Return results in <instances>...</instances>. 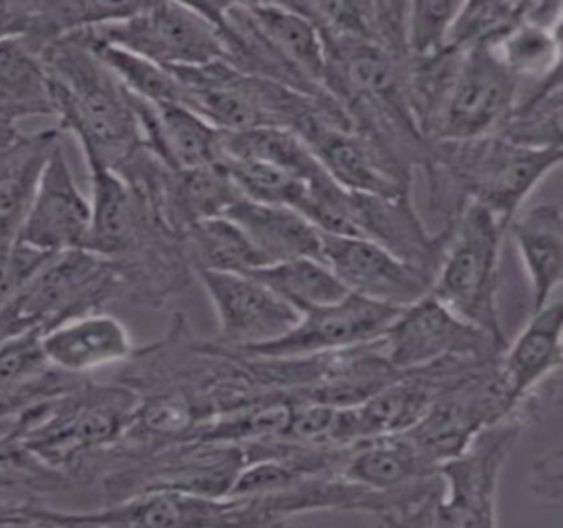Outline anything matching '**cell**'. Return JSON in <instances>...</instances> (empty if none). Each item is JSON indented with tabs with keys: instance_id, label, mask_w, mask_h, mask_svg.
Segmentation results:
<instances>
[{
	"instance_id": "20",
	"label": "cell",
	"mask_w": 563,
	"mask_h": 528,
	"mask_svg": "<svg viewBox=\"0 0 563 528\" xmlns=\"http://www.w3.org/2000/svg\"><path fill=\"white\" fill-rule=\"evenodd\" d=\"M91 227L85 251L120 260L143 240V201L133 185L110 168L90 167Z\"/></svg>"
},
{
	"instance_id": "24",
	"label": "cell",
	"mask_w": 563,
	"mask_h": 528,
	"mask_svg": "<svg viewBox=\"0 0 563 528\" xmlns=\"http://www.w3.org/2000/svg\"><path fill=\"white\" fill-rule=\"evenodd\" d=\"M407 431L372 436L351 446L339 475L374 492H390L437 472Z\"/></svg>"
},
{
	"instance_id": "2",
	"label": "cell",
	"mask_w": 563,
	"mask_h": 528,
	"mask_svg": "<svg viewBox=\"0 0 563 528\" xmlns=\"http://www.w3.org/2000/svg\"><path fill=\"white\" fill-rule=\"evenodd\" d=\"M507 231L486 208L466 201L451 220V233L430 294L464 322L506 349L497 310L500 248Z\"/></svg>"
},
{
	"instance_id": "15",
	"label": "cell",
	"mask_w": 563,
	"mask_h": 528,
	"mask_svg": "<svg viewBox=\"0 0 563 528\" xmlns=\"http://www.w3.org/2000/svg\"><path fill=\"white\" fill-rule=\"evenodd\" d=\"M250 25L292 88L324 91L328 48L311 16L296 3H242Z\"/></svg>"
},
{
	"instance_id": "34",
	"label": "cell",
	"mask_w": 563,
	"mask_h": 528,
	"mask_svg": "<svg viewBox=\"0 0 563 528\" xmlns=\"http://www.w3.org/2000/svg\"><path fill=\"white\" fill-rule=\"evenodd\" d=\"M532 479V491L536 492L537 497L542 498V501L553 502L549 479L553 484L562 487V451L555 449V451L536 461V472H533Z\"/></svg>"
},
{
	"instance_id": "35",
	"label": "cell",
	"mask_w": 563,
	"mask_h": 528,
	"mask_svg": "<svg viewBox=\"0 0 563 528\" xmlns=\"http://www.w3.org/2000/svg\"><path fill=\"white\" fill-rule=\"evenodd\" d=\"M31 30L29 2H0V38L27 35Z\"/></svg>"
},
{
	"instance_id": "27",
	"label": "cell",
	"mask_w": 563,
	"mask_h": 528,
	"mask_svg": "<svg viewBox=\"0 0 563 528\" xmlns=\"http://www.w3.org/2000/svg\"><path fill=\"white\" fill-rule=\"evenodd\" d=\"M180 241L192 270L249 274L266 266L265 257L249 237L227 217L207 218L190 224Z\"/></svg>"
},
{
	"instance_id": "3",
	"label": "cell",
	"mask_w": 563,
	"mask_h": 528,
	"mask_svg": "<svg viewBox=\"0 0 563 528\" xmlns=\"http://www.w3.org/2000/svg\"><path fill=\"white\" fill-rule=\"evenodd\" d=\"M431 145L428 164L446 167L464 191V201L489 210L506 231L523 201L563 158L562 147H527L496 134Z\"/></svg>"
},
{
	"instance_id": "25",
	"label": "cell",
	"mask_w": 563,
	"mask_h": 528,
	"mask_svg": "<svg viewBox=\"0 0 563 528\" xmlns=\"http://www.w3.org/2000/svg\"><path fill=\"white\" fill-rule=\"evenodd\" d=\"M223 158L263 162L308 182L328 175L298 132L276 125L222 132Z\"/></svg>"
},
{
	"instance_id": "30",
	"label": "cell",
	"mask_w": 563,
	"mask_h": 528,
	"mask_svg": "<svg viewBox=\"0 0 563 528\" xmlns=\"http://www.w3.org/2000/svg\"><path fill=\"white\" fill-rule=\"evenodd\" d=\"M78 35L81 36V33L78 32ZM81 38L134 98L143 99L151 105L179 102V82L169 68H164V66L136 55V53L128 52V50L107 45V43L90 42L85 36Z\"/></svg>"
},
{
	"instance_id": "29",
	"label": "cell",
	"mask_w": 563,
	"mask_h": 528,
	"mask_svg": "<svg viewBox=\"0 0 563 528\" xmlns=\"http://www.w3.org/2000/svg\"><path fill=\"white\" fill-rule=\"evenodd\" d=\"M560 25L562 22L539 23L523 16L490 48L496 52L519 85L522 79L542 82L560 75Z\"/></svg>"
},
{
	"instance_id": "13",
	"label": "cell",
	"mask_w": 563,
	"mask_h": 528,
	"mask_svg": "<svg viewBox=\"0 0 563 528\" xmlns=\"http://www.w3.org/2000/svg\"><path fill=\"white\" fill-rule=\"evenodd\" d=\"M321 260L349 293L400 309L430 294L434 279L368 238L322 233Z\"/></svg>"
},
{
	"instance_id": "1",
	"label": "cell",
	"mask_w": 563,
	"mask_h": 528,
	"mask_svg": "<svg viewBox=\"0 0 563 528\" xmlns=\"http://www.w3.org/2000/svg\"><path fill=\"white\" fill-rule=\"evenodd\" d=\"M60 131L80 142L88 168L120 174L144 148L133 96L77 33L42 48Z\"/></svg>"
},
{
	"instance_id": "28",
	"label": "cell",
	"mask_w": 563,
	"mask_h": 528,
	"mask_svg": "<svg viewBox=\"0 0 563 528\" xmlns=\"http://www.w3.org/2000/svg\"><path fill=\"white\" fill-rule=\"evenodd\" d=\"M249 274L291 304L299 314L338 302L349 294L324 261L316 257L279 261L250 271Z\"/></svg>"
},
{
	"instance_id": "4",
	"label": "cell",
	"mask_w": 563,
	"mask_h": 528,
	"mask_svg": "<svg viewBox=\"0 0 563 528\" xmlns=\"http://www.w3.org/2000/svg\"><path fill=\"white\" fill-rule=\"evenodd\" d=\"M542 402V392L530 393L506 418L481 429L460 454L438 464L443 497L434 527H496L500 472Z\"/></svg>"
},
{
	"instance_id": "36",
	"label": "cell",
	"mask_w": 563,
	"mask_h": 528,
	"mask_svg": "<svg viewBox=\"0 0 563 528\" xmlns=\"http://www.w3.org/2000/svg\"><path fill=\"white\" fill-rule=\"evenodd\" d=\"M19 134H21V131H19L18 125L4 121V119H0V145L14 141Z\"/></svg>"
},
{
	"instance_id": "31",
	"label": "cell",
	"mask_w": 563,
	"mask_h": 528,
	"mask_svg": "<svg viewBox=\"0 0 563 528\" xmlns=\"http://www.w3.org/2000/svg\"><path fill=\"white\" fill-rule=\"evenodd\" d=\"M220 164L229 172L243 198L291 208L305 217L311 201L312 182L263 162L223 158Z\"/></svg>"
},
{
	"instance_id": "9",
	"label": "cell",
	"mask_w": 563,
	"mask_h": 528,
	"mask_svg": "<svg viewBox=\"0 0 563 528\" xmlns=\"http://www.w3.org/2000/svg\"><path fill=\"white\" fill-rule=\"evenodd\" d=\"M519 88L490 46L466 50L430 144L497 134L519 99Z\"/></svg>"
},
{
	"instance_id": "18",
	"label": "cell",
	"mask_w": 563,
	"mask_h": 528,
	"mask_svg": "<svg viewBox=\"0 0 563 528\" xmlns=\"http://www.w3.org/2000/svg\"><path fill=\"white\" fill-rule=\"evenodd\" d=\"M562 300L530 314L526 327L497 360V372L512 408L562 370Z\"/></svg>"
},
{
	"instance_id": "7",
	"label": "cell",
	"mask_w": 563,
	"mask_h": 528,
	"mask_svg": "<svg viewBox=\"0 0 563 528\" xmlns=\"http://www.w3.org/2000/svg\"><path fill=\"white\" fill-rule=\"evenodd\" d=\"M400 312V307L349 293L338 302L306 310L279 339L249 349L223 350L265 360L309 359L345 352L378 342Z\"/></svg>"
},
{
	"instance_id": "21",
	"label": "cell",
	"mask_w": 563,
	"mask_h": 528,
	"mask_svg": "<svg viewBox=\"0 0 563 528\" xmlns=\"http://www.w3.org/2000/svg\"><path fill=\"white\" fill-rule=\"evenodd\" d=\"M530 286V314L552 300L563 277V213L560 205L540 204L517 215L507 228Z\"/></svg>"
},
{
	"instance_id": "19",
	"label": "cell",
	"mask_w": 563,
	"mask_h": 528,
	"mask_svg": "<svg viewBox=\"0 0 563 528\" xmlns=\"http://www.w3.org/2000/svg\"><path fill=\"white\" fill-rule=\"evenodd\" d=\"M60 138V129L48 128L32 134L21 132L14 141L0 145V261L18 244L42 172Z\"/></svg>"
},
{
	"instance_id": "32",
	"label": "cell",
	"mask_w": 563,
	"mask_h": 528,
	"mask_svg": "<svg viewBox=\"0 0 563 528\" xmlns=\"http://www.w3.org/2000/svg\"><path fill=\"white\" fill-rule=\"evenodd\" d=\"M526 2H463L451 29L450 45L461 50L494 46L526 16Z\"/></svg>"
},
{
	"instance_id": "16",
	"label": "cell",
	"mask_w": 563,
	"mask_h": 528,
	"mask_svg": "<svg viewBox=\"0 0 563 528\" xmlns=\"http://www.w3.org/2000/svg\"><path fill=\"white\" fill-rule=\"evenodd\" d=\"M133 96V95H131ZM144 148L169 170L220 164L222 132L179 102L151 105L134 98Z\"/></svg>"
},
{
	"instance_id": "23",
	"label": "cell",
	"mask_w": 563,
	"mask_h": 528,
	"mask_svg": "<svg viewBox=\"0 0 563 528\" xmlns=\"http://www.w3.org/2000/svg\"><path fill=\"white\" fill-rule=\"evenodd\" d=\"M223 217L239 224L266 264L295 257L321 260L322 233L299 211L242 197Z\"/></svg>"
},
{
	"instance_id": "6",
	"label": "cell",
	"mask_w": 563,
	"mask_h": 528,
	"mask_svg": "<svg viewBox=\"0 0 563 528\" xmlns=\"http://www.w3.org/2000/svg\"><path fill=\"white\" fill-rule=\"evenodd\" d=\"M111 261L90 251L57 254L0 306V342L27 330H47L87 314L113 289Z\"/></svg>"
},
{
	"instance_id": "11",
	"label": "cell",
	"mask_w": 563,
	"mask_h": 528,
	"mask_svg": "<svg viewBox=\"0 0 563 528\" xmlns=\"http://www.w3.org/2000/svg\"><path fill=\"white\" fill-rule=\"evenodd\" d=\"M328 116L298 132L332 182L349 194L398 198L410 195V168L357 129L338 128Z\"/></svg>"
},
{
	"instance_id": "26",
	"label": "cell",
	"mask_w": 563,
	"mask_h": 528,
	"mask_svg": "<svg viewBox=\"0 0 563 528\" xmlns=\"http://www.w3.org/2000/svg\"><path fill=\"white\" fill-rule=\"evenodd\" d=\"M44 330H27L0 342V413L34 396H48L67 373L54 369L42 346Z\"/></svg>"
},
{
	"instance_id": "5",
	"label": "cell",
	"mask_w": 563,
	"mask_h": 528,
	"mask_svg": "<svg viewBox=\"0 0 563 528\" xmlns=\"http://www.w3.org/2000/svg\"><path fill=\"white\" fill-rule=\"evenodd\" d=\"M80 33L90 42L128 50L169 69L227 62L222 33L202 3L144 2L131 15Z\"/></svg>"
},
{
	"instance_id": "10",
	"label": "cell",
	"mask_w": 563,
	"mask_h": 528,
	"mask_svg": "<svg viewBox=\"0 0 563 528\" xmlns=\"http://www.w3.org/2000/svg\"><path fill=\"white\" fill-rule=\"evenodd\" d=\"M29 525L58 527H184V525H239L235 497H203L173 488H147L128 501L87 514H65L45 508H25Z\"/></svg>"
},
{
	"instance_id": "22",
	"label": "cell",
	"mask_w": 563,
	"mask_h": 528,
	"mask_svg": "<svg viewBox=\"0 0 563 528\" xmlns=\"http://www.w3.org/2000/svg\"><path fill=\"white\" fill-rule=\"evenodd\" d=\"M41 43L31 36L0 38V119L18 125L35 116H55L52 79Z\"/></svg>"
},
{
	"instance_id": "12",
	"label": "cell",
	"mask_w": 563,
	"mask_h": 528,
	"mask_svg": "<svg viewBox=\"0 0 563 528\" xmlns=\"http://www.w3.org/2000/svg\"><path fill=\"white\" fill-rule=\"evenodd\" d=\"M217 316V345L242 350L285 336L301 314L250 274L194 270Z\"/></svg>"
},
{
	"instance_id": "33",
	"label": "cell",
	"mask_w": 563,
	"mask_h": 528,
	"mask_svg": "<svg viewBox=\"0 0 563 528\" xmlns=\"http://www.w3.org/2000/svg\"><path fill=\"white\" fill-rule=\"evenodd\" d=\"M461 3L446 0L407 3L405 45L408 58H424L450 45L451 29Z\"/></svg>"
},
{
	"instance_id": "14",
	"label": "cell",
	"mask_w": 563,
	"mask_h": 528,
	"mask_svg": "<svg viewBox=\"0 0 563 528\" xmlns=\"http://www.w3.org/2000/svg\"><path fill=\"white\" fill-rule=\"evenodd\" d=\"M90 227V198L81 191L60 141L42 172L18 244L54 256L85 250Z\"/></svg>"
},
{
	"instance_id": "8",
	"label": "cell",
	"mask_w": 563,
	"mask_h": 528,
	"mask_svg": "<svg viewBox=\"0 0 563 528\" xmlns=\"http://www.w3.org/2000/svg\"><path fill=\"white\" fill-rule=\"evenodd\" d=\"M377 345L385 362L400 373L424 369L450 356L497 360L506 350L431 294L404 307Z\"/></svg>"
},
{
	"instance_id": "17",
	"label": "cell",
	"mask_w": 563,
	"mask_h": 528,
	"mask_svg": "<svg viewBox=\"0 0 563 528\" xmlns=\"http://www.w3.org/2000/svg\"><path fill=\"white\" fill-rule=\"evenodd\" d=\"M42 346L51 365L71 376L117 365L133 353L124 323L100 312L80 314L44 330Z\"/></svg>"
}]
</instances>
